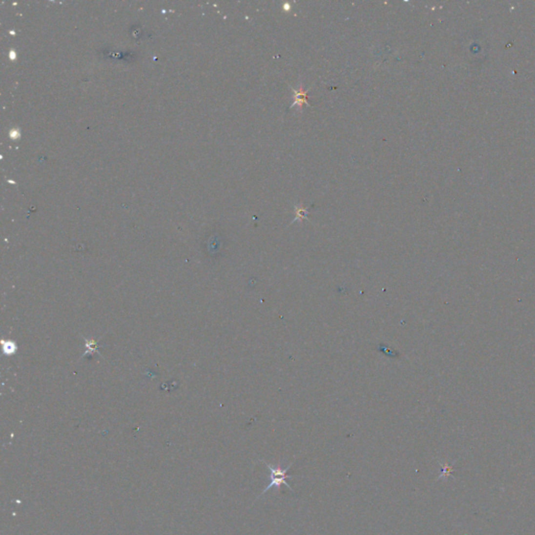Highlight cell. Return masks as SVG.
Here are the masks:
<instances>
[{
  "label": "cell",
  "instance_id": "cell-1",
  "mask_svg": "<svg viewBox=\"0 0 535 535\" xmlns=\"http://www.w3.org/2000/svg\"><path fill=\"white\" fill-rule=\"evenodd\" d=\"M264 463L267 465L268 470H269V472H270V483H269V485H268L263 490V493L261 494V495H259V497H261L263 494H265L268 492V490H270L273 487L280 488L281 484H285L289 490H292V492H293V489L291 488V486H289V484L287 482L288 479L292 478V475L288 474V472L289 468H291V466L293 465V463L289 464L288 467L285 468V470H282L280 466H274V465H271V464L267 463V462H264Z\"/></svg>",
  "mask_w": 535,
  "mask_h": 535
},
{
  "label": "cell",
  "instance_id": "cell-2",
  "mask_svg": "<svg viewBox=\"0 0 535 535\" xmlns=\"http://www.w3.org/2000/svg\"><path fill=\"white\" fill-rule=\"evenodd\" d=\"M294 93H295V96H294V103H293V107L295 106H298L299 108L302 107V105H308V91H306L303 89L302 85L300 86V88L298 89V90H294Z\"/></svg>",
  "mask_w": 535,
  "mask_h": 535
},
{
  "label": "cell",
  "instance_id": "cell-3",
  "mask_svg": "<svg viewBox=\"0 0 535 535\" xmlns=\"http://www.w3.org/2000/svg\"><path fill=\"white\" fill-rule=\"evenodd\" d=\"M442 467H443V473H442V474L439 477V479H440V478H443V475H444V477H445V475H449L450 473L453 471V468H452L451 466H449L448 464L442 465Z\"/></svg>",
  "mask_w": 535,
  "mask_h": 535
}]
</instances>
